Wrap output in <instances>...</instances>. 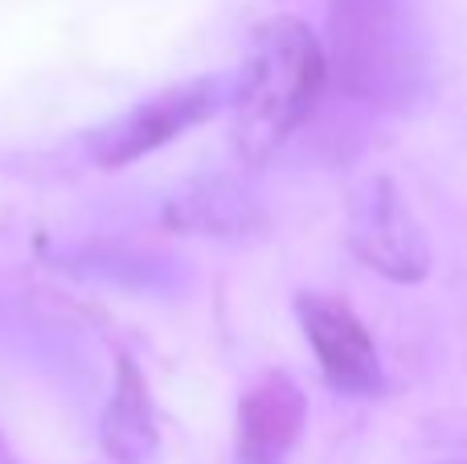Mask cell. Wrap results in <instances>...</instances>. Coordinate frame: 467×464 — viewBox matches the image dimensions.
<instances>
[{"instance_id": "6da1fadb", "label": "cell", "mask_w": 467, "mask_h": 464, "mask_svg": "<svg viewBox=\"0 0 467 464\" xmlns=\"http://www.w3.org/2000/svg\"><path fill=\"white\" fill-rule=\"evenodd\" d=\"M328 82V54L299 16H275L250 37L234 79V144L242 161L263 164L312 115Z\"/></svg>"}, {"instance_id": "7a4b0ae2", "label": "cell", "mask_w": 467, "mask_h": 464, "mask_svg": "<svg viewBox=\"0 0 467 464\" xmlns=\"http://www.w3.org/2000/svg\"><path fill=\"white\" fill-rule=\"evenodd\" d=\"M332 70L345 95L394 103L419 95L422 49L406 16L386 0H340L332 13Z\"/></svg>"}, {"instance_id": "3957f363", "label": "cell", "mask_w": 467, "mask_h": 464, "mask_svg": "<svg viewBox=\"0 0 467 464\" xmlns=\"http://www.w3.org/2000/svg\"><path fill=\"white\" fill-rule=\"evenodd\" d=\"M234 82L230 79H193L181 82V87H169L161 95L136 103L131 111H123L119 120L103 123L90 140V153L103 169H119V164H131L140 156L156 153L161 144H172L177 136H185L189 128L213 120L222 107L230 103Z\"/></svg>"}, {"instance_id": "277c9868", "label": "cell", "mask_w": 467, "mask_h": 464, "mask_svg": "<svg viewBox=\"0 0 467 464\" xmlns=\"http://www.w3.org/2000/svg\"><path fill=\"white\" fill-rule=\"evenodd\" d=\"M348 247L394 284H419L431 271V243L389 177H369L348 202Z\"/></svg>"}, {"instance_id": "5b68a950", "label": "cell", "mask_w": 467, "mask_h": 464, "mask_svg": "<svg viewBox=\"0 0 467 464\" xmlns=\"http://www.w3.org/2000/svg\"><path fill=\"white\" fill-rule=\"evenodd\" d=\"M296 317L304 325V337L332 391L357 395V399L386 391V370H381L378 345H373L365 321L345 301L324 292H299Z\"/></svg>"}, {"instance_id": "8992f818", "label": "cell", "mask_w": 467, "mask_h": 464, "mask_svg": "<svg viewBox=\"0 0 467 464\" xmlns=\"http://www.w3.org/2000/svg\"><path fill=\"white\" fill-rule=\"evenodd\" d=\"M307 424V399L287 374H263L238 403V464H283Z\"/></svg>"}, {"instance_id": "52a82bcc", "label": "cell", "mask_w": 467, "mask_h": 464, "mask_svg": "<svg viewBox=\"0 0 467 464\" xmlns=\"http://www.w3.org/2000/svg\"><path fill=\"white\" fill-rule=\"evenodd\" d=\"M103 444L119 464H148L156 452V416L148 386L128 358L115 366V395L103 416Z\"/></svg>"}]
</instances>
